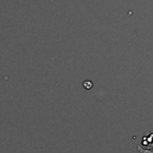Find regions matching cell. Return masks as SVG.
I'll return each mask as SVG.
<instances>
[{"mask_svg":"<svg viewBox=\"0 0 153 153\" xmlns=\"http://www.w3.org/2000/svg\"><path fill=\"white\" fill-rule=\"evenodd\" d=\"M82 86H83L86 90H91V89L93 87V83H92V82H91V81L86 80V81H84V82H83Z\"/></svg>","mask_w":153,"mask_h":153,"instance_id":"obj_1","label":"cell"},{"mask_svg":"<svg viewBox=\"0 0 153 153\" xmlns=\"http://www.w3.org/2000/svg\"><path fill=\"white\" fill-rule=\"evenodd\" d=\"M152 148H151V149H143L141 146H137V150L139 151V152H141L142 153H153V146H152Z\"/></svg>","mask_w":153,"mask_h":153,"instance_id":"obj_2","label":"cell"}]
</instances>
